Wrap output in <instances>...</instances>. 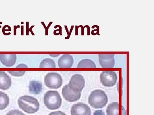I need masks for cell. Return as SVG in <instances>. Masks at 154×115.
I'll list each match as a JSON object with an SVG mask.
<instances>
[{
	"label": "cell",
	"instance_id": "obj_11",
	"mask_svg": "<svg viewBox=\"0 0 154 115\" xmlns=\"http://www.w3.org/2000/svg\"><path fill=\"white\" fill-rule=\"evenodd\" d=\"M12 81L10 76L5 71H0V89L7 90L10 89Z\"/></svg>",
	"mask_w": 154,
	"mask_h": 115
},
{
	"label": "cell",
	"instance_id": "obj_5",
	"mask_svg": "<svg viewBox=\"0 0 154 115\" xmlns=\"http://www.w3.org/2000/svg\"><path fill=\"white\" fill-rule=\"evenodd\" d=\"M117 74L113 71H104L100 75V80L103 86L111 87L116 84L117 81Z\"/></svg>",
	"mask_w": 154,
	"mask_h": 115
},
{
	"label": "cell",
	"instance_id": "obj_18",
	"mask_svg": "<svg viewBox=\"0 0 154 115\" xmlns=\"http://www.w3.org/2000/svg\"><path fill=\"white\" fill-rule=\"evenodd\" d=\"M9 73H10L13 76H21L24 75L25 73V71H8Z\"/></svg>",
	"mask_w": 154,
	"mask_h": 115
},
{
	"label": "cell",
	"instance_id": "obj_20",
	"mask_svg": "<svg viewBox=\"0 0 154 115\" xmlns=\"http://www.w3.org/2000/svg\"><path fill=\"white\" fill-rule=\"evenodd\" d=\"M48 115H66V114L63 112L55 111L51 113Z\"/></svg>",
	"mask_w": 154,
	"mask_h": 115
},
{
	"label": "cell",
	"instance_id": "obj_12",
	"mask_svg": "<svg viewBox=\"0 0 154 115\" xmlns=\"http://www.w3.org/2000/svg\"><path fill=\"white\" fill-rule=\"evenodd\" d=\"M17 57L16 54H1L0 61L3 65L7 67L14 66L17 61Z\"/></svg>",
	"mask_w": 154,
	"mask_h": 115
},
{
	"label": "cell",
	"instance_id": "obj_8",
	"mask_svg": "<svg viewBox=\"0 0 154 115\" xmlns=\"http://www.w3.org/2000/svg\"><path fill=\"white\" fill-rule=\"evenodd\" d=\"M99 60L100 66L103 68H113L115 65L114 54H99Z\"/></svg>",
	"mask_w": 154,
	"mask_h": 115
},
{
	"label": "cell",
	"instance_id": "obj_1",
	"mask_svg": "<svg viewBox=\"0 0 154 115\" xmlns=\"http://www.w3.org/2000/svg\"><path fill=\"white\" fill-rule=\"evenodd\" d=\"M18 104L21 109L25 112L28 114H33L39 110V102L38 100L32 96H23L20 97Z\"/></svg>",
	"mask_w": 154,
	"mask_h": 115
},
{
	"label": "cell",
	"instance_id": "obj_7",
	"mask_svg": "<svg viewBox=\"0 0 154 115\" xmlns=\"http://www.w3.org/2000/svg\"><path fill=\"white\" fill-rule=\"evenodd\" d=\"M81 93L72 90L68 84L63 87L62 91L64 98L69 102H75L79 100L81 98Z\"/></svg>",
	"mask_w": 154,
	"mask_h": 115
},
{
	"label": "cell",
	"instance_id": "obj_17",
	"mask_svg": "<svg viewBox=\"0 0 154 115\" xmlns=\"http://www.w3.org/2000/svg\"><path fill=\"white\" fill-rule=\"evenodd\" d=\"M40 68H55L56 63L54 60L49 58L43 59L39 65Z\"/></svg>",
	"mask_w": 154,
	"mask_h": 115
},
{
	"label": "cell",
	"instance_id": "obj_9",
	"mask_svg": "<svg viewBox=\"0 0 154 115\" xmlns=\"http://www.w3.org/2000/svg\"><path fill=\"white\" fill-rule=\"evenodd\" d=\"M71 115H91V110L88 105L79 103L74 105L71 109Z\"/></svg>",
	"mask_w": 154,
	"mask_h": 115
},
{
	"label": "cell",
	"instance_id": "obj_13",
	"mask_svg": "<svg viewBox=\"0 0 154 115\" xmlns=\"http://www.w3.org/2000/svg\"><path fill=\"white\" fill-rule=\"evenodd\" d=\"M29 92L30 93L38 94L41 93L42 90V83L38 81H31L29 85Z\"/></svg>",
	"mask_w": 154,
	"mask_h": 115
},
{
	"label": "cell",
	"instance_id": "obj_15",
	"mask_svg": "<svg viewBox=\"0 0 154 115\" xmlns=\"http://www.w3.org/2000/svg\"><path fill=\"white\" fill-rule=\"evenodd\" d=\"M10 104V98L7 93L0 91V110H5Z\"/></svg>",
	"mask_w": 154,
	"mask_h": 115
},
{
	"label": "cell",
	"instance_id": "obj_19",
	"mask_svg": "<svg viewBox=\"0 0 154 115\" xmlns=\"http://www.w3.org/2000/svg\"><path fill=\"white\" fill-rule=\"evenodd\" d=\"M7 115H25L22 112L18 110H14L10 111Z\"/></svg>",
	"mask_w": 154,
	"mask_h": 115
},
{
	"label": "cell",
	"instance_id": "obj_2",
	"mask_svg": "<svg viewBox=\"0 0 154 115\" xmlns=\"http://www.w3.org/2000/svg\"><path fill=\"white\" fill-rule=\"evenodd\" d=\"M108 99L104 91L96 90L92 91L88 98V103L94 108H101L106 105Z\"/></svg>",
	"mask_w": 154,
	"mask_h": 115
},
{
	"label": "cell",
	"instance_id": "obj_4",
	"mask_svg": "<svg viewBox=\"0 0 154 115\" xmlns=\"http://www.w3.org/2000/svg\"><path fill=\"white\" fill-rule=\"evenodd\" d=\"M44 83L48 87L57 89L62 85V77L57 72H49L45 76Z\"/></svg>",
	"mask_w": 154,
	"mask_h": 115
},
{
	"label": "cell",
	"instance_id": "obj_14",
	"mask_svg": "<svg viewBox=\"0 0 154 115\" xmlns=\"http://www.w3.org/2000/svg\"><path fill=\"white\" fill-rule=\"evenodd\" d=\"M96 64L93 60L86 58L82 59L79 62L77 65V68H96Z\"/></svg>",
	"mask_w": 154,
	"mask_h": 115
},
{
	"label": "cell",
	"instance_id": "obj_3",
	"mask_svg": "<svg viewBox=\"0 0 154 115\" xmlns=\"http://www.w3.org/2000/svg\"><path fill=\"white\" fill-rule=\"evenodd\" d=\"M43 102L45 105L48 109L54 110L60 108L62 103V99L57 91L49 90L45 94Z\"/></svg>",
	"mask_w": 154,
	"mask_h": 115
},
{
	"label": "cell",
	"instance_id": "obj_22",
	"mask_svg": "<svg viewBox=\"0 0 154 115\" xmlns=\"http://www.w3.org/2000/svg\"><path fill=\"white\" fill-rule=\"evenodd\" d=\"M16 68H28V66L25 65V64L21 63V64H19L18 66H16Z\"/></svg>",
	"mask_w": 154,
	"mask_h": 115
},
{
	"label": "cell",
	"instance_id": "obj_21",
	"mask_svg": "<svg viewBox=\"0 0 154 115\" xmlns=\"http://www.w3.org/2000/svg\"><path fill=\"white\" fill-rule=\"evenodd\" d=\"M94 115H105V113L102 110H98L94 113Z\"/></svg>",
	"mask_w": 154,
	"mask_h": 115
},
{
	"label": "cell",
	"instance_id": "obj_10",
	"mask_svg": "<svg viewBox=\"0 0 154 115\" xmlns=\"http://www.w3.org/2000/svg\"><path fill=\"white\" fill-rule=\"evenodd\" d=\"M74 63L73 58L69 54L62 55L58 60V65L61 68H69Z\"/></svg>",
	"mask_w": 154,
	"mask_h": 115
},
{
	"label": "cell",
	"instance_id": "obj_16",
	"mask_svg": "<svg viewBox=\"0 0 154 115\" xmlns=\"http://www.w3.org/2000/svg\"><path fill=\"white\" fill-rule=\"evenodd\" d=\"M107 115H119V105L118 102H113L108 106Z\"/></svg>",
	"mask_w": 154,
	"mask_h": 115
},
{
	"label": "cell",
	"instance_id": "obj_6",
	"mask_svg": "<svg viewBox=\"0 0 154 115\" xmlns=\"http://www.w3.org/2000/svg\"><path fill=\"white\" fill-rule=\"evenodd\" d=\"M68 84L72 90L82 92L85 85V80L82 75L75 74L72 77Z\"/></svg>",
	"mask_w": 154,
	"mask_h": 115
}]
</instances>
